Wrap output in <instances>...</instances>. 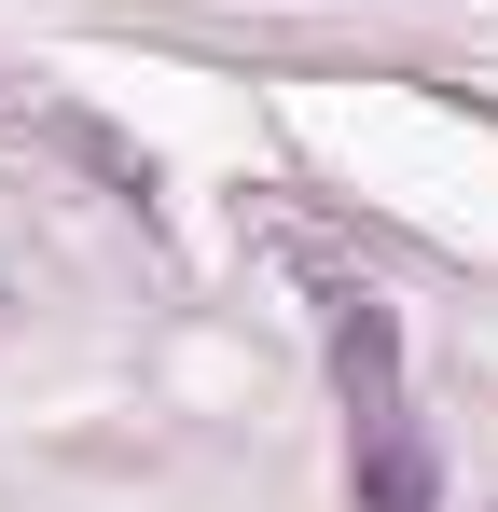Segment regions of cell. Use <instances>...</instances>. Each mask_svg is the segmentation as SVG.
I'll return each mask as SVG.
<instances>
[{
	"mask_svg": "<svg viewBox=\"0 0 498 512\" xmlns=\"http://www.w3.org/2000/svg\"><path fill=\"white\" fill-rule=\"evenodd\" d=\"M332 374H346V429H360V512H443V457H429V429L402 402V319L374 305V291H346L332 305Z\"/></svg>",
	"mask_w": 498,
	"mask_h": 512,
	"instance_id": "1",
	"label": "cell"
}]
</instances>
